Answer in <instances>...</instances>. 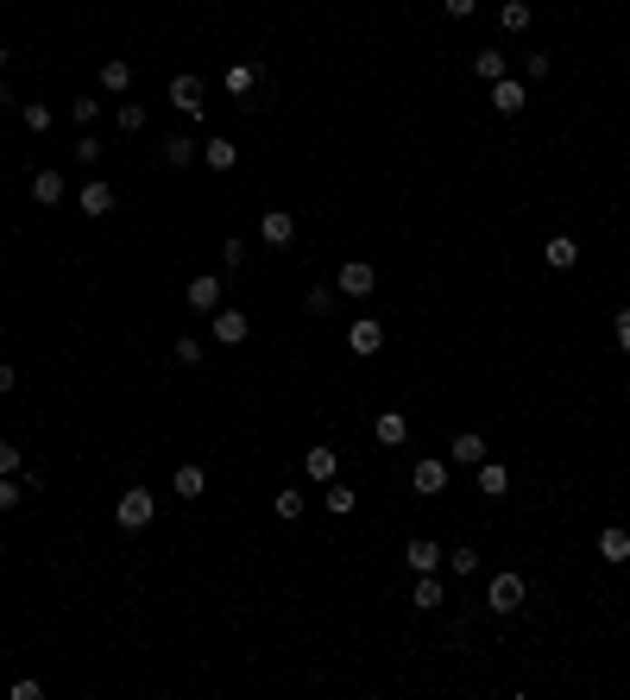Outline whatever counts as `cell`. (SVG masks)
I'll return each mask as SVG.
<instances>
[{
	"mask_svg": "<svg viewBox=\"0 0 630 700\" xmlns=\"http://www.w3.org/2000/svg\"><path fill=\"white\" fill-rule=\"evenodd\" d=\"M170 108L196 121V114L208 108V83H202V76H170Z\"/></svg>",
	"mask_w": 630,
	"mask_h": 700,
	"instance_id": "3957f363",
	"label": "cell"
},
{
	"mask_svg": "<svg viewBox=\"0 0 630 700\" xmlns=\"http://www.w3.org/2000/svg\"><path fill=\"white\" fill-rule=\"evenodd\" d=\"M523 102H529V95H523V83H517V76H499V83H492V108H499L504 121H517V114H523Z\"/></svg>",
	"mask_w": 630,
	"mask_h": 700,
	"instance_id": "7c38bea8",
	"label": "cell"
},
{
	"mask_svg": "<svg viewBox=\"0 0 630 700\" xmlns=\"http://www.w3.org/2000/svg\"><path fill=\"white\" fill-rule=\"evenodd\" d=\"M303 480H315V486H328V480H341V454H334L328 442H315V448L303 454Z\"/></svg>",
	"mask_w": 630,
	"mask_h": 700,
	"instance_id": "52a82bcc",
	"label": "cell"
},
{
	"mask_svg": "<svg viewBox=\"0 0 630 700\" xmlns=\"http://www.w3.org/2000/svg\"><path fill=\"white\" fill-rule=\"evenodd\" d=\"M618 354H630V309H618Z\"/></svg>",
	"mask_w": 630,
	"mask_h": 700,
	"instance_id": "60d3db41",
	"label": "cell"
},
{
	"mask_svg": "<svg viewBox=\"0 0 630 700\" xmlns=\"http://www.w3.org/2000/svg\"><path fill=\"white\" fill-rule=\"evenodd\" d=\"M542 266H548V272H574V266H580V240H574V234H548V240H542Z\"/></svg>",
	"mask_w": 630,
	"mask_h": 700,
	"instance_id": "8992f818",
	"label": "cell"
},
{
	"mask_svg": "<svg viewBox=\"0 0 630 700\" xmlns=\"http://www.w3.org/2000/svg\"><path fill=\"white\" fill-rule=\"evenodd\" d=\"M354 505H360V492H354V486H341V480H328L322 511H328V518H354Z\"/></svg>",
	"mask_w": 630,
	"mask_h": 700,
	"instance_id": "e0dca14e",
	"label": "cell"
},
{
	"mask_svg": "<svg viewBox=\"0 0 630 700\" xmlns=\"http://www.w3.org/2000/svg\"><path fill=\"white\" fill-rule=\"evenodd\" d=\"M6 102H13V95H6V83H0V108H6Z\"/></svg>",
	"mask_w": 630,
	"mask_h": 700,
	"instance_id": "7bdbcfd3",
	"label": "cell"
},
{
	"mask_svg": "<svg viewBox=\"0 0 630 700\" xmlns=\"http://www.w3.org/2000/svg\"><path fill=\"white\" fill-rule=\"evenodd\" d=\"M258 240H265V247H290V240H296V215H290V209H265V215H258Z\"/></svg>",
	"mask_w": 630,
	"mask_h": 700,
	"instance_id": "5b68a950",
	"label": "cell"
},
{
	"mask_svg": "<svg viewBox=\"0 0 630 700\" xmlns=\"http://www.w3.org/2000/svg\"><path fill=\"white\" fill-rule=\"evenodd\" d=\"M271 511H277V518H284V524H296V518H303V511H309V499H303V486H284V492H277V499H271Z\"/></svg>",
	"mask_w": 630,
	"mask_h": 700,
	"instance_id": "cb8c5ba5",
	"label": "cell"
},
{
	"mask_svg": "<svg viewBox=\"0 0 630 700\" xmlns=\"http://www.w3.org/2000/svg\"><path fill=\"white\" fill-rule=\"evenodd\" d=\"M32 202L57 209V202H63V170H38V177H32Z\"/></svg>",
	"mask_w": 630,
	"mask_h": 700,
	"instance_id": "44dd1931",
	"label": "cell"
},
{
	"mask_svg": "<svg viewBox=\"0 0 630 700\" xmlns=\"http://www.w3.org/2000/svg\"><path fill=\"white\" fill-rule=\"evenodd\" d=\"M102 151H108V145L95 140V133H82V140H76V164H89V170H95V164H102Z\"/></svg>",
	"mask_w": 630,
	"mask_h": 700,
	"instance_id": "d590c367",
	"label": "cell"
},
{
	"mask_svg": "<svg viewBox=\"0 0 630 700\" xmlns=\"http://www.w3.org/2000/svg\"><path fill=\"white\" fill-rule=\"evenodd\" d=\"M448 454H454V461H460V467H480V461H486V454H492V448H486V435H473V429H460V435H454V442H448Z\"/></svg>",
	"mask_w": 630,
	"mask_h": 700,
	"instance_id": "2e32d148",
	"label": "cell"
},
{
	"mask_svg": "<svg viewBox=\"0 0 630 700\" xmlns=\"http://www.w3.org/2000/svg\"><path fill=\"white\" fill-rule=\"evenodd\" d=\"M373 435L384 442V448H403V442H410V423L397 417V411H384V417L373 423Z\"/></svg>",
	"mask_w": 630,
	"mask_h": 700,
	"instance_id": "603a6c76",
	"label": "cell"
},
{
	"mask_svg": "<svg viewBox=\"0 0 630 700\" xmlns=\"http://www.w3.org/2000/svg\"><path fill=\"white\" fill-rule=\"evenodd\" d=\"M114 127H121V133H145V108H139V102H114Z\"/></svg>",
	"mask_w": 630,
	"mask_h": 700,
	"instance_id": "f1b7e54d",
	"label": "cell"
},
{
	"mask_svg": "<svg viewBox=\"0 0 630 700\" xmlns=\"http://www.w3.org/2000/svg\"><path fill=\"white\" fill-rule=\"evenodd\" d=\"M151 518H158V492L151 486H126L121 499H114V524L121 530H145Z\"/></svg>",
	"mask_w": 630,
	"mask_h": 700,
	"instance_id": "6da1fadb",
	"label": "cell"
},
{
	"mask_svg": "<svg viewBox=\"0 0 630 700\" xmlns=\"http://www.w3.org/2000/svg\"><path fill=\"white\" fill-rule=\"evenodd\" d=\"M170 360H177V366H202V360H208V347H202L196 335H183V341L170 347Z\"/></svg>",
	"mask_w": 630,
	"mask_h": 700,
	"instance_id": "f546056e",
	"label": "cell"
},
{
	"mask_svg": "<svg viewBox=\"0 0 630 700\" xmlns=\"http://www.w3.org/2000/svg\"><path fill=\"white\" fill-rule=\"evenodd\" d=\"M347 347H354V354H378V347H384V322H378V316H360V322L347 328Z\"/></svg>",
	"mask_w": 630,
	"mask_h": 700,
	"instance_id": "4fadbf2b",
	"label": "cell"
},
{
	"mask_svg": "<svg viewBox=\"0 0 630 700\" xmlns=\"http://www.w3.org/2000/svg\"><path fill=\"white\" fill-rule=\"evenodd\" d=\"M334 297H341L334 284H309V297H303V303H309V316H328V309H334Z\"/></svg>",
	"mask_w": 630,
	"mask_h": 700,
	"instance_id": "d6a6232c",
	"label": "cell"
},
{
	"mask_svg": "<svg viewBox=\"0 0 630 700\" xmlns=\"http://www.w3.org/2000/svg\"><path fill=\"white\" fill-rule=\"evenodd\" d=\"M196 158H202V145H196V140H183V133L164 140V164H170V170H183V164H196Z\"/></svg>",
	"mask_w": 630,
	"mask_h": 700,
	"instance_id": "484cf974",
	"label": "cell"
},
{
	"mask_svg": "<svg viewBox=\"0 0 630 700\" xmlns=\"http://www.w3.org/2000/svg\"><path fill=\"white\" fill-rule=\"evenodd\" d=\"M221 259H228V272H240L247 266V240H221Z\"/></svg>",
	"mask_w": 630,
	"mask_h": 700,
	"instance_id": "8d00e7d4",
	"label": "cell"
},
{
	"mask_svg": "<svg viewBox=\"0 0 630 700\" xmlns=\"http://www.w3.org/2000/svg\"><path fill=\"white\" fill-rule=\"evenodd\" d=\"M247 335H252L247 309H234V303H221V309H215V341H221V347H240Z\"/></svg>",
	"mask_w": 630,
	"mask_h": 700,
	"instance_id": "ba28073f",
	"label": "cell"
},
{
	"mask_svg": "<svg viewBox=\"0 0 630 700\" xmlns=\"http://www.w3.org/2000/svg\"><path fill=\"white\" fill-rule=\"evenodd\" d=\"M403 561H410V574H435V568L448 561V549H441V543H429V537H416V543L403 549Z\"/></svg>",
	"mask_w": 630,
	"mask_h": 700,
	"instance_id": "5bb4252c",
	"label": "cell"
},
{
	"mask_svg": "<svg viewBox=\"0 0 630 700\" xmlns=\"http://www.w3.org/2000/svg\"><path fill=\"white\" fill-rule=\"evenodd\" d=\"M480 492H486V499H499V492H510V467H504V461H492V454L480 461Z\"/></svg>",
	"mask_w": 630,
	"mask_h": 700,
	"instance_id": "d6986e66",
	"label": "cell"
},
{
	"mask_svg": "<svg viewBox=\"0 0 630 700\" xmlns=\"http://www.w3.org/2000/svg\"><path fill=\"white\" fill-rule=\"evenodd\" d=\"M0 392H13V360H0Z\"/></svg>",
	"mask_w": 630,
	"mask_h": 700,
	"instance_id": "b9f144b4",
	"label": "cell"
},
{
	"mask_svg": "<svg viewBox=\"0 0 630 700\" xmlns=\"http://www.w3.org/2000/svg\"><path fill=\"white\" fill-rule=\"evenodd\" d=\"M202 164H208V170H234V164H240V145H234V140H221V133H215V140L202 145Z\"/></svg>",
	"mask_w": 630,
	"mask_h": 700,
	"instance_id": "ac0fdd59",
	"label": "cell"
},
{
	"mask_svg": "<svg viewBox=\"0 0 630 700\" xmlns=\"http://www.w3.org/2000/svg\"><path fill=\"white\" fill-rule=\"evenodd\" d=\"M6 57H13V51H6V44H0V70H6Z\"/></svg>",
	"mask_w": 630,
	"mask_h": 700,
	"instance_id": "ee69618b",
	"label": "cell"
},
{
	"mask_svg": "<svg viewBox=\"0 0 630 700\" xmlns=\"http://www.w3.org/2000/svg\"><path fill=\"white\" fill-rule=\"evenodd\" d=\"M448 574H460V580H467V574H480V549H467V543H460V549H448Z\"/></svg>",
	"mask_w": 630,
	"mask_h": 700,
	"instance_id": "4dcf8cb0",
	"label": "cell"
},
{
	"mask_svg": "<svg viewBox=\"0 0 630 700\" xmlns=\"http://www.w3.org/2000/svg\"><path fill=\"white\" fill-rule=\"evenodd\" d=\"M599 561H612V568L630 561V530L625 524H606V530H599Z\"/></svg>",
	"mask_w": 630,
	"mask_h": 700,
	"instance_id": "9a60e30c",
	"label": "cell"
},
{
	"mask_svg": "<svg viewBox=\"0 0 630 700\" xmlns=\"http://www.w3.org/2000/svg\"><path fill=\"white\" fill-rule=\"evenodd\" d=\"M625 70H630V63H625Z\"/></svg>",
	"mask_w": 630,
	"mask_h": 700,
	"instance_id": "f6af8a7d",
	"label": "cell"
},
{
	"mask_svg": "<svg viewBox=\"0 0 630 700\" xmlns=\"http://www.w3.org/2000/svg\"><path fill=\"white\" fill-rule=\"evenodd\" d=\"M183 297H189V309H196V316H215V309H221V278H215V272H196Z\"/></svg>",
	"mask_w": 630,
	"mask_h": 700,
	"instance_id": "9c48e42d",
	"label": "cell"
},
{
	"mask_svg": "<svg viewBox=\"0 0 630 700\" xmlns=\"http://www.w3.org/2000/svg\"><path fill=\"white\" fill-rule=\"evenodd\" d=\"M102 89H108L114 102L132 89V63H126V57H108V63H102Z\"/></svg>",
	"mask_w": 630,
	"mask_h": 700,
	"instance_id": "ffe728a7",
	"label": "cell"
},
{
	"mask_svg": "<svg viewBox=\"0 0 630 700\" xmlns=\"http://www.w3.org/2000/svg\"><path fill=\"white\" fill-rule=\"evenodd\" d=\"M19 121H25V127H32V133H44V127H51V121H57V114H51V108H44V102H25V108H19Z\"/></svg>",
	"mask_w": 630,
	"mask_h": 700,
	"instance_id": "e575fe53",
	"label": "cell"
},
{
	"mask_svg": "<svg viewBox=\"0 0 630 700\" xmlns=\"http://www.w3.org/2000/svg\"><path fill=\"white\" fill-rule=\"evenodd\" d=\"M70 121H76V127H95V121H102V102H95V95H76V102H70Z\"/></svg>",
	"mask_w": 630,
	"mask_h": 700,
	"instance_id": "1f68e13d",
	"label": "cell"
},
{
	"mask_svg": "<svg viewBox=\"0 0 630 700\" xmlns=\"http://www.w3.org/2000/svg\"><path fill=\"white\" fill-rule=\"evenodd\" d=\"M523 599H529V587H523V574H517V568L492 574V587H486V606H492V612H517Z\"/></svg>",
	"mask_w": 630,
	"mask_h": 700,
	"instance_id": "7a4b0ae2",
	"label": "cell"
},
{
	"mask_svg": "<svg viewBox=\"0 0 630 700\" xmlns=\"http://www.w3.org/2000/svg\"><path fill=\"white\" fill-rule=\"evenodd\" d=\"M441 599H448V587H441L435 574H416V599H410V606H416V612H435Z\"/></svg>",
	"mask_w": 630,
	"mask_h": 700,
	"instance_id": "d4e9b609",
	"label": "cell"
},
{
	"mask_svg": "<svg viewBox=\"0 0 630 700\" xmlns=\"http://www.w3.org/2000/svg\"><path fill=\"white\" fill-rule=\"evenodd\" d=\"M170 492H177V499H202V492H208V473H202V467L189 461V467H177V480H170Z\"/></svg>",
	"mask_w": 630,
	"mask_h": 700,
	"instance_id": "7402d4cb",
	"label": "cell"
},
{
	"mask_svg": "<svg viewBox=\"0 0 630 700\" xmlns=\"http://www.w3.org/2000/svg\"><path fill=\"white\" fill-rule=\"evenodd\" d=\"M441 13H448V19H473V13H480V0H441Z\"/></svg>",
	"mask_w": 630,
	"mask_h": 700,
	"instance_id": "74e56055",
	"label": "cell"
},
{
	"mask_svg": "<svg viewBox=\"0 0 630 700\" xmlns=\"http://www.w3.org/2000/svg\"><path fill=\"white\" fill-rule=\"evenodd\" d=\"M19 505V486H13V473H0V511H13Z\"/></svg>",
	"mask_w": 630,
	"mask_h": 700,
	"instance_id": "f35d334b",
	"label": "cell"
},
{
	"mask_svg": "<svg viewBox=\"0 0 630 700\" xmlns=\"http://www.w3.org/2000/svg\"><path fill=\"white\" fill-rule=\"evenodd\" d=\"M252 83H258L252 63H234V70H228V95H252Z\"/></svg>",
	"mask_w": 630,
	"mask_h": 700,
	"instance_id": "836d02e7",
	"label": "cell"
},
{
	"mask_svg": "<svg viewBox=\"0 0 630 700\" xmlns=\"http://www.w3.org/2000/svg\"><path fill=\"white\" fill-rule=\"evenodd\" d=\"M334 290H341V297H373V290H378L373 259H347V266L334 272Z\"/></svg>",
	"mask_w": 630,
	"mask_h": 700,
	"instance_id": "277c9868",
	"label": "cell"
},
{
	"mask_svg": "<svg viewBox=\"0 0 630 700\" xmlns=\"http://www.w3.org/2000/svg\"><path fill=\"white\" fill-rule=\"evenodd\" d=\"M416 492L422 499H441V486H448V461H435V454H416Z\"/></svg>",
	"mask_w": 630,
	"mask_h": 700,
	"instance_id": "8fae6325",
	"label": "cell"
},
{
	"mask_svg": "<svg viewBox=\"0 0 630 700\" xmlns=\"http://www.w3.org/2000/svg\"><path fill=\"white\" fill-rule=\"evenodd\" d=\"M76 209H82L89 221H102V215L114 209V183H108V177H89V183H82V196H76Z\"/></svg>",
	"mask_w": 630,
	"mask_h": 700,
	"instance_id": "30bf717a",
	"label": "cell"
},
{
	"mask_svg": "<svg viewBox=\"0 0 630 700\" xmlns=\"http://www.w3.org/2000/svg\"><path fill=\"white\" fill-rule=\"evenodd\" d=\"M0 473H19V448L13 442H0Z\"/></svg>",
	"mask_w": 630,
	"mask_h": 700,
	"instance_id": "ab89813d",
	"label": "cell"
},
{
	"mask_svg": "<svg viewBox=\"0 0 630 700\" xmlns=\"http://www.w3.org/2000/svg\"><path fill=\"white\" fill-rule=\"evenodd\" d=\"M529 19H536V13H529V0H504V6H499V25H504V32H529Z\"/></svg>",
	"mask_w": 630,
	"mask_h": 700,
	"instance_id": "4316f807",
	"label": "cell"
},
{
	"mask_svg": "<svg viewBox=\"0 0 630 700\" xmlns=\"http://www.w3.org/2000/svg\"><path fill=\"white\" fill-rule=\"evenodd\" d=\"M473 76H480V83H499V76H510L504 51H480V57H473Z\"/></svg>",
	"mask_w": 630,
	"mask_h": 700,
	"instance_id": "83f0119b",
	"label": "cell"
}]
</instances>
